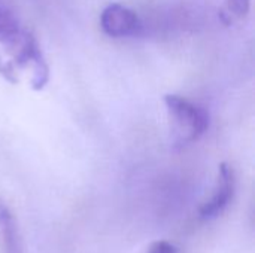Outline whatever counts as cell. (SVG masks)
Wrapping results in <instances>:
<instances>
[{
  "mask_svg": "<svg viewBox=\"0 0 255 253\" xmlns=\"http://www.w3.org/2000/svg\"><path fill=\"white\" fill-rule=\"evenodd\" d=\"M100 28L109 37L123 39L140 36L143 24L137 13L130 7L120 3H111L100 13Z\"/></svg>",
  "mask_w": 255,
  "mask_h": 253,
  "instance_id": "obj_4",
  "label": "cell"
},
{
  "mask_svg": "<svg viewBox=\"0 0 255 253\" xmlns=\"http://www.w3.org/2000/svg\"><path fill=\"white\" fill-rule=\"evenodd\" d=\"M172 142L176 148H185L197 142L209 128L206 109L178 94L164 95Z\"/></svg>",
  "mask_w": 255,
  "mask_h": 253,
  "instance_id": "obj_2",
  "label": "cell"
},
{
  "mask_svg": "<svg viewBox=\"0 0 255 253\" xmlns=\"http://www.w3.org/2000/svg\"><path fill=\"white\" fill-rule=\"evenodd\" d=\"M148 253H176V246L167 240H158L152 243Z\"/></svg>",
  "mask_w": 255,
  "mask_h": 253,
  "instance_id": "obj_7",
  "label": "cell"
},
{
  "mask_svg": "<svg viewBox=\"0 0 255 253\" xmlns=\"http://www.w3.org/2000/svg\"><path fill=\"white\" fill-rule=\"evenodd\" d=\"M218 18L226 25H235L242 22L251 7V0H215Z\"/></svg>",
  "mask_w": 255,
  "mask_h": 253,
  "instance_id": "obj_6",
  "label": "cell"
},
{
  "mask_svg": "<svg viewBox=\"0 0 255 253\" xmlns=\"http://www.w3.org/2000/svg\"><path fill=\"white\" fill-rule=\"evenodd\" d=\"M0 76L33 91H42L49 81V67L36 37L4 12H0Z\"/></svg>",
  "mask_w": 255,
  "mask_h": 253,
  "instance_id": "obj_1",
  "label": "cell"
},
{
  "mask_svg": "<svg viewBox=\"0 0 255 253\" xmlns=\"http://www.w3.org/2000/svg\"><path fill=\"white\" fill-rule=\"evenodd\" d=\"M0 253H24L22 239L18 222L6 204L0 198Z\"/></svg>",
  "mask_w": 255,
  "mask_h": 253,
  "instance_id": "obj_5",
  "label": "cell"
},
{
  "mask_svg": "<svg viewBox=\"0 0 255 253\" xmlns=\"http://www.w3.org/2000/svg\"><path fill=\"white\" fill-rule=\"evenodd\" d=\"M235 192H236L235 170L227 163H223L218 167V174H217V180H215L212 194L199 207L200 219L211 221V219H215L220 215H223L226 212V209L230 206V203L233 201Z\"/></svg>",
  "mask_w": 255,
  "mask_h": 253,
  "instance_id": "obj_3",
  "label": "cell"
}]
</instances>
